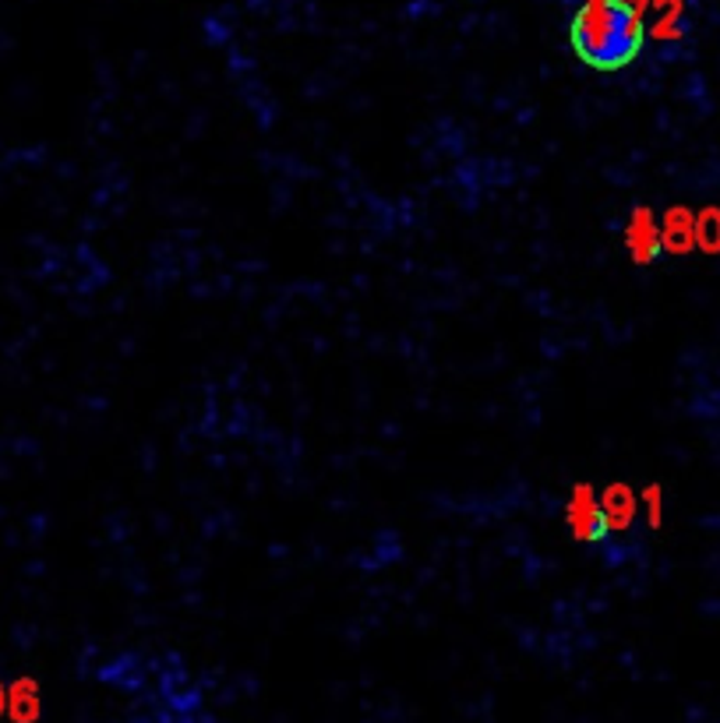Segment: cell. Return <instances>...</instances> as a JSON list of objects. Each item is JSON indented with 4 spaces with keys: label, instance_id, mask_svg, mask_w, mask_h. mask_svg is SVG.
I'll return each mask as SVG.
<instances>
[{
    "label": "cell",
    "instance_id": "cell-4",
    "mask_svg": "<svg viewBox=\"0 0 720 723\" xmlns=\"http://www.w3.org/2000/svg\"><path fill=\"white\" fill-rule=\"evenodd\" d=\"M8 716L14 723H36L39 720V685L33 677H19L8 688Z\"/></svg>",
    "mask_w": 720,
    "mask_h": 723
},
{
    "label": "cell",
    "instance_id": "cell-1",
    "mask_svg": "<svg viewBox=\"0 0 720 723\" xmlns=\"http://www.w3.org/2000/svg\"><path fill=\"white\" fill-rule=\"evenodd\" d=\"M647 28L628 0H583L568 22V43L593 71H622L643 50Z\"/></svg>",
    "mask_w": 720,
    "mask_h": 723
},
{
    "label": "cell",
    "instance_id": "cell-6",
    "mask_svg": "<svg viewBox=\"0 0 720 723\" xmlns=\"http://www.w3.org/2000/svg\"><path fill=\"white\" fill-rule=\"evenodd\" d=\"M664 240L674 248V251H685L688 240H693V222H688L682 213L668 216V226H664Z\"/></svg>",
    "mask_w": 720,
    "mask_h": 723
},
{
    "label": "cell",
    "instance_id": "cell-7",
    "mask_svg": "<svg viewBox=\"0 0 720 723\" xmlns=\"http://www.w3.org/2000/svg\"><path fill=\"white\" fill-rule=\"evenodd\" d=\"M8 713V691H4V685H0V716Z\"/></svg>",
    "mask_w": 720,
    "mask_h": 723
},
{
    "label": "cell",
    "instance_id": "cell-3",
    "mask_svg": "<svg viewBox=\"0 0 720 723\" xmlns=\"http://www.w3.org/2000/svg\"><path fill=\"white\" fill-rule=\"evenodd\" d=\"M625 240H628V251H633V258L643 262V265H647L653 254L660 251V233H657V226H653V219H650L647 208H639V213L633 216Z\"/></svg>",
    "mask_w": 720,
    "mask_h": 723
},
{
    "label": "cell",
    "instance_id": "cell-5",
    "mask_svg": "<svg viewBox=\"0 0 720 723\" xmlns=\"http://www.w3.org/2000/svg\"><path fill=\"white\" fill-rule=\"evenodd\" d=\"M600 511H604V519H608V530H625L636 516V502L625 487H608L604 502H600Z\"/></svg>",
    "mask_w": 720,
    "mask_h": 723
},
{
    "label": "cell",
    "instance_id": "cell-2",
    "mask_svg": "<svg viewBox=\"0 0 720 723\" xmlns=\"http://www.w3.org/2000/svg\"><path fill=\"white\" fill-rule=\"evenodd\" d=\"M568 530H573L576 540H600L608 533V519L590 487L573 491V502H568Z\"/></svg>",
    "mask_w": 720,
    "mask_h": 723
}]
</instances>
